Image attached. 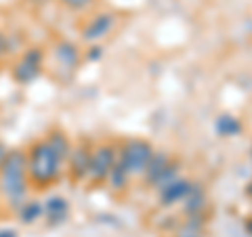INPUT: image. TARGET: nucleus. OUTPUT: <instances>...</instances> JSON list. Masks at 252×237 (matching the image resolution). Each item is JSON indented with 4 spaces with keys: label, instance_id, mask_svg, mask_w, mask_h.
<instances>
[{
    "label": "nucleus",
    "instance_id": "obj_21",
    "mask_svg": "<svg viewBox=\"0 0 252 237\" xmlns=\"http://www.w3.org/2000/svg\"><path fill=\"white\" fill-rule=\"evenodd\" d=\"M9 53V44H6V36L0 31V59L4 57V55Z\"/></svg>",
    "mask_w": 252,
    "mask_h": 237
},
{
    "label": "nucleus",
    "instance_id": "obj_20",
    "mask_svg": "<svg viewBox=\"0 0 252 237\" xmlns=\"http://www.w3.org/2000/svg\"><path fill=\"white\" fill-rule=\"evenodd\" d=\"M84 57H86V61H99L101 57H103V49H101L99 44H93L91 49L86 51Z\"/></svg>",
    "mask_w": 252,
    "mask_h": 237
},
{
    "label": "nucleus",
    "instance_id": "obj_11",
    "mask_svg": "<svg viewBox=\"0 0 252 237\" xmlns=\"http://www.w3.org/2000/svg\"><path fill=\"white\" fill-rule=\"evenodd\" d=\"M208 212V195L206 189H204L200 183L191 185V191L183 200V214L191 216V214H206Z\"/></svg>",
    "mask_w": 252,
    "mask_h": 237
},
{
    "label": "nucleus",
    "instance_id": "obj_12",
    "mask_svg": "<svg viewBox=\"0 0 252 237\" xmlns=\"http://www.w3.org/2000/svg\"><path fill=\"white\" fill-rule=\"evenodd\" d=\"M206 225H208V212L206 214H191L181 220L175 229V237H206Z\"/></svg>",
    "mask_w": 252,
    "mask_h": 237
},
{
    "label": "nucleus",
    "instance_id": "obj_1",
    "mask_svg": "<svg viewBox=\"0 0 252 237\" xmlns=\"http://www.w3.org/2000/svg\"><path fill=\"white\" fill-rule=\"evenodd\" d=\"M28 157L23 149H9L4 162L0 164V195L13 212L30 200Z\"/></svg>",
    "mask_w": 252,
    "mask_h": 237
},
{
    "label": "nucleus",
    "instance_id": "obj_2",
    "mask_svg": "<svg viewBox=\"0 0 252 237\" xmlns=\"http://www.w3.org/2000/svg\"><path fill=\"white\" fill-rule=\"evenodd\" d=\"M26 157H28L30 185L38 189V191L55 185L63 177V172H65V164L55 155V151L49 147V143H46L44 139L34 141V143L26 149Z\"/></svg>",
    "mask_w": 252,
    "mask_h": 237
},
{
    "label": "nucleus",
    "instance_id": "obj_6",
    "mask_svg": "<svg viewBox=\"0 0 252 237\" xmlns=\"http://www.w3.org/2000/svg\"><path fill=\"white\" fill-rule=\"evenodd\" d=\"M42 65H44V51L38 46L26 49L19 61L13 65V78L19 84H30L34 82L38 76L42 74Z\"/></svg>",
    "mask_w": 252,
    "mask_h": 237
},
{
    "label": "nucleus",
    "instance_id": "obj_14",
    "mask_svg": "<svg viewBox=\"0 0 252 237\" xmlns=\"http://www.w3.org/2000/svg\"><path fill=\"white\" fill-rule=\"evenodd\" d=\"M44 141L49 143V147L55 151V155L59 157V160L65 164L67 162V157H69V151H72V141H69V137L63 130H59V128H55V130H51L49 134L44 137Z\"/></svg>",
    "mask_w": 252,
    "mask_h": 237
},
{
    "label": "nucleus",
    "instance_id": "obj_4",
    "mask_svg": "<svg viewBox=\"0 0 252 237\" xmlns=\"http://www.w3.org/2000/svg\"><path fill=\"white\" fill-rule=\"evenodd\" d=\"M118 160V147L114 143H99L93 145V155H91V166H89V177L86 183L91 185H105L109 178L114 164Z\"/></svg>",
    "mask_w": 252,
    "mask_h": 237
},
{
    "label": "nucleus",
    "instance_id": "obj_15",
    "mask_svg": "<svg viewBox=\"0 0 252 237\" xmlns=\"http://www.w3.org/2000/svg\"><path fill=\"white\" fill-rule=\"evenodd\" d=\"M215 130L219 137L223 139H231V137H238L244 130V124L240 118H235L233 114H220L217 120H215Z\"/></svg>",
    "mask_w": 252,
    "mask_h": 237
},
{
    "label": "nucleus",
    "instance_id": "obj_9",
    "mask_svg": "<svg viewBox=\"0 0 252 237\" xmlns=\"http://www.w3.org/2000/svg\"><path fill=\"white\" fill-rule=\"evenodd\" d=\"M42 206H44V216L42 218L51 227L63 225L67 220V216H69V204H67L65 197H61V195L49 197L46 202H42Z\"/></svg>",
    "mask_w": 252,
    "mask_h": 237
},
{
    "label": "nucleus",
    "instance_id": "obj_7",
    "mask_svg": "<svg viewBox=\"0 0 252 237\" xmlns=\"http://www.w3.org/2000/svg\"><path fill=\"white\" fill-rule=\"evenodd\" d=\"M116 23H118V17L114 13H97L82 28V38L91 44H97L116 30Z\"/></svg>",
    "mask_w": 252,
    "mask_h": 237
},
{
    "label": "nucleus",
    "instance_id": "obj_3",
    "mask_svg": "<svg viewBox=\"0 0 252 237\" xmlns=\"http://www.w3.org/2000/svg\"><path fill=\"white\" fill-rule=\"evenodd\" d=\"M156 149L152 143L145 139H128L118 147V160H120L126 170L130 172V177H143L149 160H152Z\"/></svg>",
    "mask_w": 252,
    "mask_h": 237
},
{
    "label": "nucleus",
    "instance_id": "obj_10",
    "mask_svg": "<svg viewBox=\"0 0 252 237\" xmlns=\"http://www.w3.org/2000/svg\"><path fill=\"white\" fill-rule=\"evenodd\" d=\"M55 59H57L65 69L74 72V69H78L82 63V51H80V46L74 44V42L61 40V42L55 44Z\"/></svg>",
    "mask_w": 252,
    "mask_h": 237
},
{
    "label": "nucleus",
    "instance_id": "obj_16",
    "mask_svg": "<svg viewBox=\"0 0 252 237\" xmlns=\"http://www.w3.org/2000/svg\"><path fill=\"white\" fill-rule=\"evenodd\" d=\"M15 214L19 216L23 225H34L44 216V206H42V202H38V200H28L26 204H21Z\"/></svg>",
    "mask_w": 252,
    "mask_h": 237
},
{
    "label": "nucleus",
    "instance_id": "obj_5",
    "mask_svg": "<svg viewBox=\"0 0 252 237\" xmlns=\"http://www.w3.org/2000/svg\"><path fill=\"white\" fill-rule=\"evenodd\" d=\"M91 155H93V143L91 141H78L72 145V151L65 162V172L72 183H86L89 177V166H91Z\"/></svg>",
    "mask_w": 252,
    "mask_h": 237
},
{
    "label": "nucleus",
    "instance_id": "obj_25",
    "mask_svg": "<svg viewBox=\"0 0 252 237\" xmlns=\"http://www.w3.org/2000/svg\"><path fill=\"white\" fill-rule=\"evenodd\" d=\"M244 191H246L248 200H252V180H248V185H246V189H244Z\"/></svg>",
    "mask_w": 252,
    "mask_h": 237
},
{
    "label": "nucleus",
    "instance_id": "obj_23",
    "mask_svg": "<svg viewBox=\"0 0 252 237\" xmlns=\"http://www.w3.org/2000/svg\"><path fill=\"white\" fill-rule=\"evenodd\" d=\"M0 237H17L13 229H0Z\"/></svg>",
    "mask_w": 252,
    "mask_h": 237
},
{
    "label": "nucleus",
    "instance_id": "obj_27",
    "mask_svg": "<svg viewBox=\"0 0 252 237\" xmlns=\"http://www.w3.org/2000/svg\"><path fill=\"white\" fill-rule=\"evenodd\" d=\"M0 202H2V195H0Z\"/></svg>",
    "mask_w": 252,
    "mask_h": 237
},
{
    "label": "nucleus",
    "instance_id": "obj_18",
    "mask_svg": "<svg viewBox=\"0 0 252 237\" xmlns=\"http://www.w3.org/2000/svg\"><path fill=\"white\" fill-rule=\"evenodd\" d=\"M181 177V162L179 160H172L170 164H168V168L162 172L160 175V178L156 180V185H154V189L158 191V189H162V187H166L168 183H172L175 178H179Z\"/></svg>",
    "mask_w": 252,
    "mask_h": 237
},
{
    "label": "nucleus",
    "instance_id": "obj_13",
    "mask_svg": "<svg viewBox=\"0 0 252 237\" xmlns=\"http://www.w3.org/2000/svg\"><path fill=\"white\" fill-rule=\"evenodd\" d=\"M172 160H175V157H172L170 153H166V151H154L152 160H149L147 168H145V172H143L145 183H147L149 187H154V185H156V180L160 178V175L168 168V164H170Z\"/></svg>",
    "mask_w": 252,
    "mask_h": 237
},
{
    "label": "nucleus",
    "instance_id": "obj_26",
    "mask_svg": "<svg viewBox=\"0 0 252 237\" xmlns=\"http://www.w3.org/2000/svg\"><path fill=\"white\" fill-rule=\"evenodd\" d=\"M250 157H252V147H250Z\"/></svg>",
    "mask_w": 252,
    "mask_h": 237
},
{
    "label": "nucleus",
    "instance_id": "obj_19",
    "mask_svg": "<svg viewBox=\"0 0 252 237\" xmlns=\"http://www.w3.org/2000/svg\"><path fill=\"white\" fill-rule=\"evenodd\" d=\"M94 2H97V0H61V4L72 11H86V9H91Z\"/></svg>",
    "mask_w": 252,
    "mask_h": 237
},
{
    "label": "nucleus",
    "instance_id": "obj_24",
    "mask_svg": "<svg viewBox=\"0 0 252 237\" xmlns=\"http://www.w3.org/2000/svg\"><path fill=\"white\" fill-rule=\"evenodd\" d=\"M6 153H9V147H6L4 143H0V164L4 162V157H6Z\"/></svg>",
    "mask_w": 252,
    "mask_h": 237
},
{
    "label": "nucleus",
    "instance_id": "obj_8",
    "mask_svg": "<svg viewBox=\"0 0 252 237\" xmlns=\"http://www.w3.org/2000/svg\"><path fill=\"white\" fill-rule=\"evenodd\" d=\"M191 185L193 183L189 178L179 177L172 180V183H168L166 187L158 189V202H160V206L172 208V206H177V204H183V200L189 195V191H191Z\"/></svg>",
    "mask_w": 252,
    "mask_h": 237
},
{
    "label": "nucleus",
    "instance_id": "obj_17",
    "mask_svg": "<svg viewBox=\"0 0 252 237\" xmlns=\"http://www.w3.org/2000/svg\"><path fill=\"white\" fill-rule=\"evenodd\" d=\"M130 172L126 170V166L120 162V160H116L114 164V168L112 172H109V178H107V185L114 189V191H126L130 185Z\"/></svg>",
    "mask_w": 252,
    "mask_h": 237
},
{
    "label": "nucleus",
    "instance_id": "obj_22",
    "mask_svg": "<svg viewBox=\"0 0 252 237\" xmlns=\"http://www.w3.org/2000/svg\"><path fill=\"white\" fill-rule=\"evenodd\" d=\"M244 231L248 233V237H252V216L246 218V223H244Z\"/></svg>",
    "mask_w": 252,
    "mask_h": 237
}]
</instances>
